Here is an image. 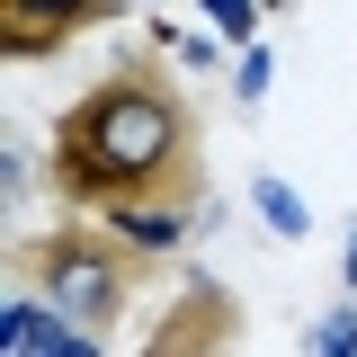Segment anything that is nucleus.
I'll use <instances>...</instances> for the list:
<instances>
[{"mask_svg":"<svg viewBox=\"0 0 357 357\" xmlns=\"http://www.w3.org/2000/svg\"><path fill=\"white\" fill-rule=\"evenodd\" d=\"M0 340H9V349H18V357H27V349H45V357H63V349H89L98 331H81V321H72V312L54 304V295H36V304L18 295V304H9V321H0Z\"/></svg>","mask_w":357,"mask_h":357,"instance_id":"39448f33","label":"nucleus"},{"mask_svg":"<svg viewBox=\"0 0 357 357\" xmlns=\"http://www.w3.org/2000/svg\"><path fill=\"white\" fill-rule=\"evenodd\" d=\"M206 18H215L223 36H241V45L259 36V0H206Z\"/></svg>","mask_w":357,"mask_h":357,"instance_id":"6e6552de","label":"nucleus"},{"mask_svg":"<svg viewBox=\"0 0 357 357\" xmlns=\"http://www.w3.org/2000/svg\"><path fill=\"white\" fill-rule=\"evenodd\" d=\"M349 286H357V241H349Z\"/></svg>","mask_w":357,"mask_h":357,"instance_id":"9d476101","label":"nucleus"},{"mask_svg":"<svg viewBox=\"0 0 357 357\" xmlns=\"http://www.w3.org/2000/svg\"><path fill=\"white\" fill-rule=\"evenodd\" d=\"M152 268H161V250L126 241L107 215H81V223H54V232H27L18 241V277L36 295H54L81 331L126 321V304L152 286Z\"/></svg>","mask_w":357,"mask_h":357,"instance_id":"f03ea898","label":"nucleus"},{"mask_svg":"<svg viewBox=\"0 0 357 357\" xmlns=\"http://www.w3.org/2000/svg\"><path fill=\"white\" fill-rule=\"evenodd\" d=\"M107 223L143 241V250H178V232H188V206H107Z\"/></svg>","mask_w":357,"mask_h":357,"instance_id":"423d86ee","label":"nucleus"},{"mask_svg":"<svg viewBox=\"0 0 357 357\" xmlns=\"http://www.w3.org/2000/svg\"><path fill=\"white\" fill-rule=\"evenodd\" d=\"M45 188L72 215H107V206H197L206 188V134L197 107L152 54H126L116 72L54 116L45 143Z\"/></svg>","mask_w":357,"mask_h":357,"instance_id":"f257e3e1","label":"nucleus"},{"mask_svg":"<svg viewBox=\"0 0 357 357\" xmlns=\"http://www.w3.org/2000/svg\"><path fill=\"white\" fill-rule=\"evenodd\" d=\"M126 0H0V54L9 63H27V54H63L72 36H89V27H107Z\"/></svg>","mask_w":357,"mask_h":357,"instance_id":"7ed1b4c3","label":"nucleus"},{"mask_svg":"<svg viewBox=\"0 0 357 357\" xmlns=\"http://www.w3.org/2000/svg\"><path fill=\"white\" fill-rule=\"evenodd\" d=\"M232 295L223 286H188L170 304V321L161 331H143V357H197V349H232Z\"/></svg>","mask_w":357,"mask_h":357,"instance_id":"20e7f679","label":"nucleus"},{"mask_svg":"<svg viewBox=\"0 0 357 357\" xmlns=\"http://www.w3.org/2000/svg\"><path fill=\"white\" fill-rule=\"evenodd\" d=\"M304 349H312V357H321V349H331V357H357V304H349V312H331V321H312Z\"/></svg>","mask_w":357,"mask_h":357,"instance_id":"0eeeda50","label":"nucleus"},{"mask_svg":"<svg viewBox=\"0 0 357 357\" xmlns=\"http://www.w3.org/2000/svg\"><path fill=\"white\" fill-rule=\"evenodd\" d=\"M259 206H268V223H277V232H304V215H295V197H286L277 178H259Z\"/></svg>","mask_w":357,"mask_h":357,"instance_id":"1a4fd4ad","label":"nucleus"}]
</instances>
